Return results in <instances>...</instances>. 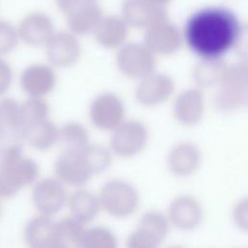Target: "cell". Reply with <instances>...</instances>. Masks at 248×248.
Segmentation results:
<instances>
[{
  "label": "cell",
  "instance_id": "d590c367",
  "mask_svg": "<svg viewBox=\"0 0 248 248\" xmlns=\"http://www.w3.org/2000/svg\"><path fill=\"white\" fill-rule=\"evenodd\" d=\"M13 81V70L10 64L0 58V96L4 95L10 88Z\"/></svg>",
  "mask_w": 248,
  "mask_h": 248
},
{
  "label": "cell",
  "instance_id": "ac0fdd59",
  "mask_svg": "<svg viewBox=\"0 0 248 248\" xmlns=\"http://www.w3.org/2000/svg\"><path fill=\"white\" fill-rule=\"evenodd\" d=\"M19 39L33 46L46 45L54 34V25L49 16L33 12L25 16L17 28Z\"/></svg>",
  "mask_w": 248,
  "mask_h": 248
},
{
  "label": "cell",
  "instance_id": "f1b7e54d",
  "mask_svg": "<svg viewBox=\"0 0 248 248\" xmlns=\"http://www.w3.org/2000/svg\"><path fill=\"white\" fill-rule=\"evenodd\" d=\"M248 93L219 86L214 104L216 108L223 113H232L246 106Z\"/></svg>",
  "mask_w": 248,
  "mask_h": 248
},
{
  "label": "cell",
  "instance_id": "e0dca14e",
  "mask_svg": "<svg viewBox=\"0 0 248 248\" xmlns=\"http://www.w3.org/2000/svg\"><path fill=\"white\" fill-rule=\"evenodd\" d=\"M46 56L50 64L58 68H69L78 60L81 47L73 33H54L46 45Z\"/></svg>",
  "mask_w": 248,
  "mask_h": 248
},
{
  "label": "cell",
  "instance_id": "4fadbf2b",
  "mask_svg": "<svg viewBox=\"0 0 248 248\" xmlns=\"http://www.w3.org/2000/svg\"><path fill=\"white\" fill-rule=\"evenodd\" d=\"M205 99L202 89L191 87L179 92L172 104V114L175 121L184 127L199 124L204 115Z\"/></svg>",
  "mask_w": 248,
  "mask_h": 248
},
{
  "label": "cell",
  "instance_id": "5bb4252c",
  "mask_svg": "<svg viewBox=\"0 0 248 248\" xmlns=\"http://www.w3.org/2000/svg\"><path fill=\"white\" fill-rule=\"evenodd\" d=\"M167 216L174 228L192 232L201 226L203 210L200 202L193 196L179 195L170 202Z\"/></svg>",
  "mask_w": 248,
  "mask_h": 248
},
{
  "label": "cell",
  "instance_id": "cb8c5ba5",
  "mask_svg": "<svg viewBox=\"0 0 248 248\" xmlns=\"http://www.w3.org/2000/svg\"><path fill=\"white\" fill-rule=\"evenodd\" d=\"M58 137L59 129L48 118L28 125L23 133V140L40 151L50 149L58 141Z\"/></svg>",
  "mask_w": 248,
  "mask_h": 248
},
{
  "label": "cell",
  "instance_id": "f546056e",
  "mask_svg": "<svg viewBox=\"0 0 248 248\" xmlns=\"http://www.w3.org/2000/svg\"><path fill=\"white\" fill-rule=\"evenodd\" d=\"M56 222L58 232L67 244L71 248H80V243L86 230L85 225L71 215Z\"/></svg>",
  "mask_w": 248,
  "mask_h": 248
},
{
  "label": "cell",
  "instance_id": "5b68a950",
  "mask_svg": "<svg viewBox=\"0 0 248 248\" xmlns=\"http://www.w3.org/2000/svg\"><path fill=\"white\" fill-rule=\"evenodd\" d=\"M156 55L144 43H128L116 54L118 70L126 77L142 79L155 72Z\"/></svg>",
  "mask_w": 248,
  "mask_h": 248
},
{
  "label": "cell",
  "instance_id": "6da1fadb",
  "mask_svg": "<svg viewBox=\"0 0 248 248\" xmlns=\"http://www.w3.org/2000/svg\"><path fill=\"white\" fill-rule=\"evenodd\" d=\"M241 23L236 15L222 6L195 11L182 28L184 44L199 58H223L232 49Z\"/></svg>",
  "mask_w": 248,
  "mask_h": 248
},
{
  "label": "cell",
  "instance_id": "60d3db41",
  "mask_svg": "<svg viewBox=\"0 0 248 248\" xmlns=\"http://www.w3.org/2000/svg\"><path fill=\"white\" fill-rule=\"evenodd\" d=\"M1 150H2V149H1V140H0V152H1Z\"/></svg>",
  "mask_w": 248,
  "mask_h": 248
},
{
  "label": "cell",
  "instance_id": "52a82bcc",
  "mask_svg": "<svg viewBox=\"0 0 248 248\" xmlns=\"http://www.w3.org/2000/svg\"><path fill=\"white\" fill-rule=\"evenodd\" d=\"M84 148L63 149L57 156L53 167L55 177L65 185L81 188L94 176Z\"/></svg>",
  "mask_w": 248,
  "mask_h": 248
},
{
  "label": "cell",
  "instance_id": "b9f144b4",
  "mask_svg": "<svg viewBox=\"0 0 248 248\" xmlns=\"http://www.w3.org/2000/svg\"><path fill=\"white\" fill-rule=\"evenodd\" d=\"M246 106L248 107V99H247V104H246Z\"/></svg>",
  "mask_w": 248,
  "mask_h": 248
},
{
  "label": "cell",
  "instance_id": "7402d4cb",
  "mask_svg": "<svg viewBox=\"0 0 248 248\" xmlns=\"http://www.w3.org/2000/svg\"><path fill=\"white\" fill-rule=\"evenodd\" d=\"M67 205L70 215L84 225L92 222L102 209L98 195L83 187L78 188L69 196Z\"/></svg>",
  "mask_w": 248,
  "mask_h": 248
},
{
  "label": "cell",
  "instance_id": "ffe728a7",
  "mask_svg": "<svg viewBox=\"0 0 248 248\" xmlns=\"http://www.w3.org/2000/svg\"><path fill=\"white\" fill-rule=\"evenodd\" d=\"M24 122L21 104L13 98L0 101V140L8 143L23 140Z\"/></svg>",
  "mask_w": 248,
  "mask_h": 248
},
{
  "label": "cell",
  "instance_id": "9a60e30c",
  "mask_svg": "<svg viewBox=\"0 0 248 248\" xmlns=\"http://www.w3.org/2000/svg\"><path fill=\"white\" fill-rule=\"evenodd\" d=\"M121 14L129 26L144 30L168 19L166 7L148 0H124L121 5Z\"/></svg>",
  "mask_w": 248,
  "mask_h": 248
},
{
  "label": "cell",
  "instance_id": "ab89813d",
  "mask_svg": "<svg viewBox=\"0 0 248 248\" xmlns=\"http://www.w3.org/2000/svg\"><path fill=\"white\" fill-rule=\"evenodd\" d=\"M1 212H2V209H1V203H0V216H1Z\"/></svg>",
  "mask_w": 248,
  "mask_h": 248
},
{
  "label": "cell",
  "instance_id": "d6a6232c",
  "mask_svg": "<svg viewBox=\"0 0 248 248\" xmlns=\"http://www.w3.org/2000/svg\"><path fill=\"white\" fill-rule=\"evenodd\" d=\"M18 32L9 21L0 20V55L12 52L18 44Z\"/></svg>",
  "mask_w": 248,
  "mask_h": 248
},
{
  "label": "cell",
  "instance_id": "ba28073f",
  "mask_svg": "<svg viewBox=\"0 0 248 248\" xmlns=\"http://www.w3.org/2000/svg\"><path fill=\"white\" fill-rule=\"evenodd\" d=\"M66 185L57 177L38 179L32 187L31 200L39 214L52 217L68 203Z\"/></svg>",
  "mask_w": 248,
  "mask_h": 248
},
{
  "label": "cell",
  "instance_id": "836d02e7",
  "mask_svg": "<svg viewBox=\"0 0 248 248\" xmlns=\"http://www.w3.org/2000/svg\"><path fill=\"white\" fill-rule=\"evenodd\" d=\"M232 218L240 231L248 233V196H244L234 202Z\"/></svg>",
  "mask_w": 248,
  "mask_h": 248
},
{
  "label": "cell",
  "instance_id": "2e32d148",
  "mask_svg": "<svg viewBox=\"0 0 248 248\" xmlns=\"http://www.w3.org/2000/svg\"><path fill=\"white\" fill-rule=\"evenodd\" d=\"M202 154L200 147L193 141L183 140L175 143L167 155V167L176 177L193 175L201 167Z\"/></svg>",
  "mask_w": 248,
  "mask_h": 248
},
{
  "label": "cell",
  "instance_id": "8fae6325",
  "mask_svg": "<svg viewBox=\"0 0 248 248\" xmlns=\"http://www.w3.org/2000/svg\"><path fill=\"white\" fill-rule=\"evenodd\" d=\"M183 44L182 29L169 19L158 22L144 30V45L155 55L176 53Z\"/></svg>",
  "mask_w": 248,
  "mask_h": 248
},
{
  "label": "cell",
  "instance_id": "44dd1931",
  "mask_svg": "<svg viewBox=\"0 0 248 248\" xmlns=\"http://www.w3.org/2000/svg\"><path fill=\"white\" fill-rule=\"evenodd\" d=\"M128 26L122 16H103L93 32L95 40L105 48L118 47L126 41Z\"/></svg>",
  "mask_w": 248,
  "mask_h": 248
},
{
  "label": "cell",
  "instance_id": "4316f807",
  "mask_svg": "<svg viewBox=\"0 0 248 248\" xmlns=\"http://www.w3.org/2000/svg\"><path fill=\"white\" fill-rule=\"evenodd\" d=\"M219 86L248 93V59L228 64Z\"/></svg>",
  "mask_w": 248,
  "mask_h": 248
},
{
  "label": "cell",
  "instance_id": "4dcf8cb0",
  "mask_svg": "<svg viewBox=\"0 0 248 248\" xmlns=\"http://www.w3.org/2000/svg\"><path fill=\"white\" fill-rule=\"evenodd\" d=\"M84 152L94 175L105 172L110 167L112 162L110 149L100 144L90 143L84 148Z\"/></svg>",
  "mask_w": 248,
  "mask_h": 248
},
{
  "label": "cell",
  "instance_id": "7a4b0ae2",
  "mask_svg": "<svg viewBox=\"0 0 248 248\" xmlns=\"http://www.w3.org/2000/svg\"><path fill=\"white\" fill-rule=\"evenodd\" d=\"M40 167L25 156L20 142L9 143L0 152V201L16 196L39 179Z\"/></svg>",
  "mask_w": 248,
  "mask_h": 248
},
{
  "label": "cell",
  "instance_id": "7c38bea8",
  "mask_svg": "<svg viewBox=\"0 0 248 248\" xmlns=\"http://www.w3.org/2000/svg\"><path fill=\"white\" fill-rule=\"evenodd\" d=\"M174 87V80L170 75L154 72L140 80L135 92L136 100L145 108H154L167 102Z\"/></svg>",
  "mask_w": 248,
  "mask_h": 248
},
{
  "label": "cell",
  "instance_id": "9c48e42d",
  "mask_svg": "<svg viewBox=\"0 0 248 248\" xmlns=\"http://www.w3.org/2000/svg\"><path fill=\"white\" fill-rule=\"evenodd\" d=\"M89 117L97 129L113 131L124 122V104L120 97L114 93H101L90 104Z\"/></svg>",
  "mask_w": 248,
  "mask_h": 248
},
{
  "label": "cell",
  "instance_id": "8992f818",
  "mask_svg": "<svg viewBox=\"0 0 248 248\" xmlns=\"http://www.w3.org/2000/svg\"><path fill=\"white\" fill-rule=\"evenodd\" d=\"M148 138L149 132L143 122L136 119L124 121L112 131L109 149L118 157L132 158L145 148Z\"/></svg>",
  "mask_w": 248,
  "mask_h": 248
},
{
  "label": "cell",
  "instance_id": "603a6c76",
  "mask_svg": "<svg viewBox=\"0 0 248 248\" xmlns=\"http://www.w3.org/2000/svg\"><path fill=\"white\" fill-rule=\"evenodd\" d=\"M227 63L223 58H200L192 69V80L200 89L220 84Z\"/></svg>",
  "mask_w": 248,
  "mask_h": 248
},
{
  "label": "cell",
  "instance_id": "e575fe53",
  "mask_svg": "<svg viewBox=\"0 0 248 248\" xmlns=\"http://www.w3.org/2000/svg\"><path fill=\"white\" fill-rule=\"evenodd\" d=\"M232 50L241 59H248V23L241 24Z\"/></svg>",
  "mask_w": 248,
  "mask_h": 248
},
{
  "label": "cell",
  "instance_id": "83f0119b",
  "mask_svg": "<svg viewBox=\"0 0 248 248\" xmlns=\"http://www.w3.org/2000/svg\"><path fill=\"white\" fill-rule=\"evenodd\" d=\"M80 248H118L115 232L106 226L86 228Z\"/></svg>",
  "mask_w": 248,
  "mask_h": 248
},
{
  "label": "cell",
  "instance_id": "d4e9b609",
  "mask_svg": "<svg viewBox=\"0 0 248 248\" xmlns=\"http://www.w3.org/2000/svg\"><path fill=\"white\" fill-rule=\"evenodd\" d=\"M69 29L74 35H86L94 32L103 17L98 2L85 5L66 16Z\"/></svg>",
  "mask_w": 248,
  "mask_h": 248
},
{
  "label": "cell",
  "instance_id": "74e56055",
  "mask_svg": "<svg viewBox=\"0 0 248 248\" xmlns=\"http://www.w3.org/2000/svg\"><path fill=\"white\" fill-rule=\"evenodd\" d=\"M148 1H150V2H152V3H155V4H157V5H161V6L166 7V5H167L168 3H170L171 0H148Z\"/></svg>",
  "mask_w": 248,
  "mask_h": 248
},
{
  "label": "cell",
  "instance_id": "484cf974",
  "mask_svg": "<svg viewBox=\"0 0 248 248\" xmlns=\"http://www.w3.org/2000/svg\"><path fill=\"white\" fill-rule=\"evenodd\" d=\"M58 142L63 149L79 150L90 144L87 129L77 121H69L59 129Z\"/></svg>",
  "mask_w": 248,
  "mask_h": 248
},
{
  "label": "cell",
  "instance_id": "277c9868",
  "mask_svg": "<svg viewBox=\"0 0 248 248\" xmlns=\"http://www.w3.org/2000/svg\"><path fill=\"white\" fill-rule=\"evenodd\" d=\"M170 221L163 212L150 209L141 214L137 228L126 238V248H159L170 230Z\"/></svg>",
  "mask_w": 248,
  "mask_h": 248
},
{
  "label": "cell",
  "instance_id": "d6986e66",
  "mask_svg": "<svg viewBox=\"0 0 248 248\" xmlns=\"http://www.w3.org/2000/svg\"><path fill=\"white\" fill-rule=\"evenodd\" d=\"M55 85V72L45 64L29 65L20 76V86L29 97L43 98L50 93Z\"/></svg>",
  "mask_w": 248,
  "mask_h": 248
},
{
  "label": "cell",
  "instance_id": "1f68e13d",
  "mask_svg": "<svg viewBox=\"0 0 248 248\" xmlns=\"http://www.w3.org/2000/svg\"><path fill=\"white\" fill-rule=\"evenodd\" d=\"M21 111L26 128L28 125L48 118L49 106L43 98L30 97L21 104Z\"/></svg>",
  "mask_w": 248,
  "mask_h": 248
},
{
  "label": "cell",
  "instance_id": "f35d334b",
  "mask_svg": "<svg viewBox=\"0 0 248 248\" xmlns=\"http://www.w3.org/2000/svg\"><path fill=\"white\" fill-rule=\"evenodd\" d=\"M168 248H183L181 246H170V247H168Z\"/></svg>",
  "mask_w": 248,
  "mask_h": 248
},
{
  "label": "cell",
  "instance_id": "30bf717a",
  "mask_svg": "<svg viewBox=\"0 0 248 248\" xmlns=\"http://www.w3.org/2000/svg\"><path fill=\"white\" fill-rule=\"evenodd\" d=\"M27 248H71L58 232L52 217L38 214L30 218L23 229Z\"/></svg>",
  "mask_w": 248,
  "mask_h": 248
},
{
  "label": "cell",
  "instance_id": "3957f363",
  "mask_svg": "<svg viewBox=\"0 0 248 248\" xmlns=\"http://www.w3.org/2000/svg\"><path fill=\"white\" fill-rule=\"evenodd\" d=\"M101 208L109 216L124 219L133 215L140 205V193L130 181L122 178L107 180L98 194Z\"/></svg>",
  "mask_w": 248,
  "mask_h": 248
},
{
  "label": "cell",
  "instance_id": "8d00e7d4",
  "mask_svg": "<svg viewBox=\"0 0 248 248\" xmlns=\"http://www.w3.org/2000/svg\"><path fill=\"white\" fill-rule=\"evenodd\" d=\"M97 0H56L58 9L66 16L70 13L91 3H96Z\"/></svg>",
  "mask_w": 248,
  "mask_h": 248
}]
</instances>
